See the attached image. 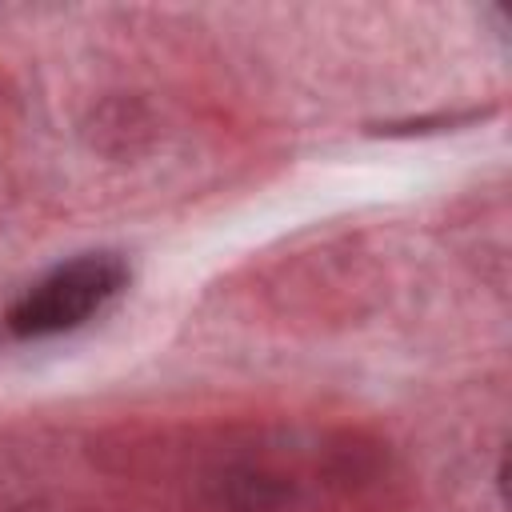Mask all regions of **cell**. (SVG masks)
<instances>
[{
	"label": "cell",
	"mask_w": 512,
	"mask_h": 512,
	"mask_svg": "<svg viewBox=\"0 0 512 512\" xmlns=\"http://www.w3.org/2000/svg\"><path fill=\"white\" fill-rule=\"evenodd\" d=\"M128 284V264L120 252H80L60 260L40 280H32L4 312V328L16 340H48L76 332L96 312H104Z\"/></svg>",
	"instance_id": "obj_1"
}]
</instances>
